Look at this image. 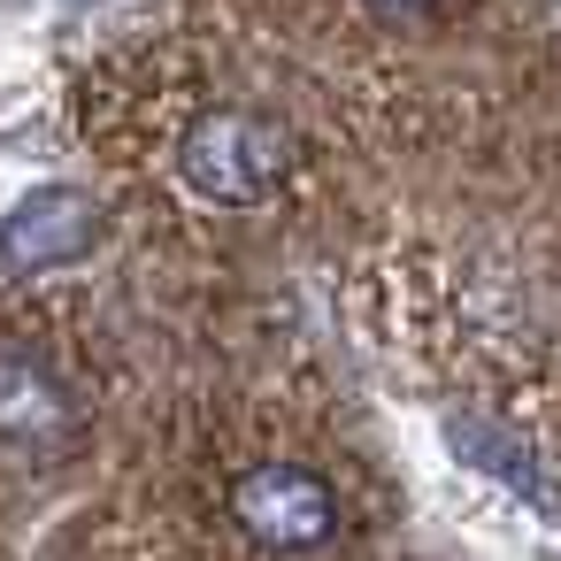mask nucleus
I'll return each instance as SVG.
<instances>
[{
    "instance_id": "obj_3",
    "label": "nucleus",
    "mask_w": 561,
    "mask_h": 561,
    "mask_svg": "<svg viewBox=\"0 0 561 561\" xmlns=\"http://www.w3.org/2000/svg\"><path fill=\"white\" fill-rule=\"evenodd\" d=\"M108 231V208L85 193V185H39L9 208V224H0V262H9L16 277H47V270H70L101 247Z\"/></svg>"
},
{
    "instance_id": "obj_1",
    "label": "nucleus",
    "mask_w": 561,
    "mask_h": 561,
    "mask_svg": "<svg viewBox=\"0 0 561 561\" xmlns=\"http://www.w3.org/2000/svg\"><path fill=\"white\" fill-rule=\"evenodd\" d=\"M178 178L216 208H262L293 178V131L262 108H208L178 139Z\"/></svg>"
},
{
    "instance_id": "obj_2",
    "label": "nucleus",
    "mask_w": 561,
    "mask_h": 561,
    "mask_svg": "<svg viewBox=\"0 0 561 561\" xmlns=\"http://www.w3.org/2000/svg\"><path fill=\"white\" fill-rule=\"evenodd\" d=\"M231 523L262 553H316L339 538V500L308 461H254L231 477Z\"/></svg>"
},
{
    "instance_id": "obj_5",
    "label": "nucleus",
    "mask_w": 561,
    "mask_h": 561,
    "mask_svg": "<svg viewBox=\"0 0 561 561\" xmlns=\"http://www.w3.org/2000/svg\"><path fill=\"white\" fill-rule=\"evenodd\" d=\"M454 446L469 454V461H484L492 477H507L523 500H538V507H553V492H546V469L530 461V454H515L500 431H484V423H454Z\"/></svg>"
},
{
    "instance_id": "obj_4",
    "label": "nucleus",
    "mask_w": 561,
    "mask_h": 561,
    "mask_svg": "<svg viewBox=\"0 0 561 561\" xmlns=\"http://www.w3.org/2000/svg\"><path fill=\"white\" fill-rule=\"evenodd\" d=\"M0 446H16L32 461L78 446V400L32 354H0Z\"/></svg>"
}]
</instances>
